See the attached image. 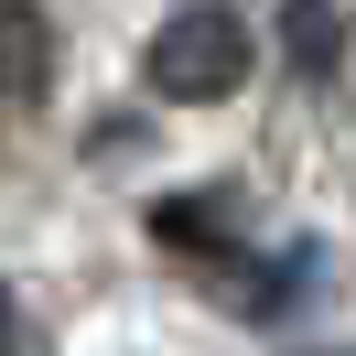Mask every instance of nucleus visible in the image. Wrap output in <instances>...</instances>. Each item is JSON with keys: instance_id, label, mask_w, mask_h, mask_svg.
Masks as SVG:
<instances>
[{"instance_id": "1", "label": "nucleus", "mask_w": 356, "mask_h": 356, "mask_svg": "<svg viewBox=\"0 0 356 356\" xmlns=\"http://www.w3.org/2000/svg\"><path fill=\"white\" fill-rule=\"evenodd\" d=\"M140 76H152V97H173V108H216V97L248 87V22L227 0H184V11H162Z\"/></svg>"}, {"instance_id": "2", "label": "nucleus", "mask_w": 356, "mask_h": 356, "mask_svg": "<svg viewBox=\"0 0 356 356\" xmlns=\"http://www.w3.org/2000/svg\"><path fill=\"white\" fill-rule=\"evenodd\" d=\"M44 76H54V33H44V0H0V140L44 108Z\"/></svg>"}, {"instance_id": "3", "label": "nucleus", "mask_w": 356, "mask_h": 356, "mask_svg": "<svg viewBox=\"0 0 356 356\" xmlns=\"http://www.w3.org/2000/svg\"><path fill=\"white\" fill-rule=\"evenodd\" d=\"M281 54L302 76H334L346 65V0H281Z\"/></svg>"}, {"instance_id": "4", "label": "nucleus", "mask_w": 356, "mask_h": 356, "mask_svg": "<svg viewBox=\"0 0 356 356\" xmlns=\"http://www.w3.org/2000/svg\"><path fill=\"white\" fill-rule=\"evenodd\" d=\"M0 324H11V291H0Z\"/></svg>"}]
</instances>
